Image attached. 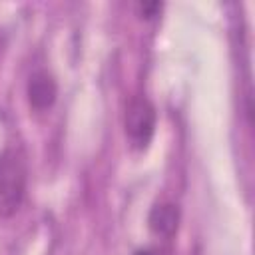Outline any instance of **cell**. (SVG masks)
I'll list each match as a JSON object with an SVG mask.
<instances>
[{"mask_svg":"<svg viewBox=\"0 0 255 255\" xmlns=\"http://www.w3.org/2000/svg\"><path fill=\"white\" fill-rule=\"evenodd\" d=\"M28 183L26 157L18 147L0 151V217H12L24 201Z\"/></svg>","mask_w":255,"mask_h":255,"instance_id":"1","label":"cell"},{"mask_svg":"<svg viewBox=\"0 0 255 255\" xmlns=\"http://www.w3.org/2000/svg\"><path fill=\"white\" fill-rule=\"evenodd\" d=\"M155 122L157 114L149 100L145 98H133L126 108V135L133 149H145L155 133Z\"/></svg>","mask_w":255,"mask_h":255,"instance_id":"2","label":"cell"},{"mask_svg":"<svg viewBox=\"0 0 255 255\" xmlns=\"http://www.w3.org/2000/svg\"><path fill=\"white\" fill-rule=\"evenodd\" d=\"M28 104L36 112H46L54 106L58 96V84L48 70H36L26 84Z\"/></svg>","mask_w":255,"mask_h":255,"instance_id":"3","label":"cell"},{"mask_svg":"<svg viewBox=\"0 0 255 255\" xmlns=\"http://www.w3.org/2000/svg\"><path fill=\"white\" fill-rule=\"evenodd\" d=\"M147 223H149V229L155 235L171 237L177 231V225H179V209H177V205H173V203H157L149 211Z\"/></svg>","mask_w":255,"mask_h":255,"instance_id":"4","label":"cell"},{"mask_svg":"<svg viewBox=\"0 0 255 255\" xmlns=\"http://www.w3.org/2000/svg\"><path fill=\"white\" fill-rule=\"evenodd\" d=\"M137 10L143 14V18H153L155 12L161 10V4H157V2H153V4H137Z\"/></svg>","mask_w":255,"mask_h":255,"instance_id":"5","label":"cell"},{"mask_svg":"<svg viewBox=\"0 0 255 255\" xmlns=\"http://www.w3.org/2000/svg\"><path fill=\"white\" fill-rule=\"evenodd\" d=\"M135 255H153V253H151V251H147V249H145V251H137V253H135Z\"/></svg>","mask_w":255,"mask_h":255,"instance_id":"6","label":"cell"}]
</instances>
